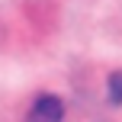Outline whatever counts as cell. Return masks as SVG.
I'll return each instance as SVG.
<instances>
[{
	"instance_id": "1",
	"label": "cell",
	"mask_w": 122,
	"mask_h": 122,
	"mask_svg": "<svg viewBox=\"0 0 122 122\" xmlns=\"http://www.w3.org/2000/svg\"><path fill=\"white\" fill-rule=\"evenodd\" d=\"M29 122H64V103L58 97H39L29 112Z\"/></svg>"
},
{
	"instance_id": "2",
	"label": "cell",
	"mask_w": 122,
	"mask_h": 122,
	"mask_svg": "<svg viewBox=\"0 0 122 122\" xmlns=\"http://www.w3.org/2000/svg\"><path fill=\"white\" fill-rule=\"evenodd\" d=\"M109 93H112V103H122V74H112V80H109Z\"/></svg>"
}]
</instances>
